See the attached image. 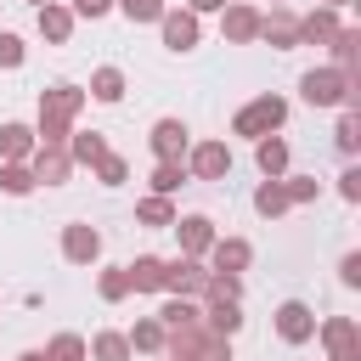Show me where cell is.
Returning a JSON list of instances; mask_svg holds the SVG:
<instances>
[{"mask_svg": "<svg viewBox=\"0 0 361 361\" xmlns=\"http://www.w3.org/2000/svg\"><path fill=\"white\" fill-rule=\"evenodd\" d=\"M85 102H90V96H85L79 85H51V90H39L34 141H39V147H68V135H73V124H79Z\"/></svg>", "mask_w": 361, "mask_h": 361, "instance_id": "6da1fadb", "label": "cell"}, {"mask_svg": "<svg viewBox=\"0 0 361 361\" xmlns=\"http://www.w3.org/2000/svg\"><path fill=\"white\" fill-rule=\"evenodd\" d=\"M299 96H305L310 107H355V113H361V79L338 73L333 62L305 68V73H299Z\"/></svg>", "mask_w": 361, "mask_h": 361, "instance_id": "7a4b0ae2", "label": "cell"}, {"mask_svg": "<svg viewBox=\"0 0 361 361\" xmlns=\"http://www.w3.org/2000/svg\"><path fill=\"white\" fill-rule=\"evenodd\" d=\"M282 124H288V96H276V90H259L254 102H243L231 113V135H248V141L282 135Z\"/></svg>", "mask_w": 361, "mask_h": 361, "instance_id": "3957f363", "label": "cell"}, {"mask_svg": "<svg viewBox=\"0 0 361 361\" xmlns=\"http://www.w3.org/2000/svg\"><path fill=\"white\" fill-rule=\"evenodd\" d=\"M203 288H209V265L203 259H186V254L164 259V293L169 299H203Z\"/></svg>", "mask_w": 361, "mask_h": 361, "instance_id": "277c9868", "label": "cell"}, {"mask_svg": "<svg viewBox=\"0 0 361 361\" xmlns=\"http://www.w3.org/2000/svg\"><path fill=\"white\" fill-rule=\"evenodd\" d=\"M158 34H164V51L186 56V51H197V39H203V17H192L186 6H169V11L158 17Z\"/></svg>", "mask_w": 361, "mask_h": 361, "instance_id": "5b68a950", "label": "cell"}, {"mask_svg": "<svg viewBox=\"0 0 361 361\" xmlns=\"http://www.w3.org/2000/svg\"><path fill=\"white\" fill-rule=\"evenodd\" d=\"M180 164H186L192 180H226L231 175V147L226 141H192Z\"/></svg>", "mask_w": 361, "mask_h": 361, "instance_id": "8992f818", "label": "cell"}, {"mask_svg": "<svg viewBox=\"0 0 361 361\" xmlns=\"http://www.w3.org/2000/svg\"><path fill=\"white\" fill-rule=\"evenodd\" d=\"M220 39H226V45H254V39H259V6L226 0V11H220Z\"/></svg>", "mask_w": 361, "mask_h": 361, "instance_id": "52a82bcc", "label": "cell"}, {"mask_svg": "<svg viewBox=\"0 0 361 361\" xmlns=\"http://www.w3.org/2000/svg\"><path fill=\"white\" fill-rule=\"evenodd\" d=\"M276 338L282 344H310L316 338V310L305 299H282L276 305Z\"/></svg>", "mask_w": 361, "mask_h": 361, "instance_id": "ba28073f", "label": "cell"}, {"mask_svg": "<svg viewBox=\"0 0 361 361\" xmlns=\"http://www.w3.org/2000/svg\"><path fill=\"white\" fill-rule=\"evenodd\" d=\"M259 39H265L271 51H293V45H299V11H293V6L259 11Z\"/></svg>", "mask_w": 361, "mask_h": 361, "instance_id": "9c48e42d", "label": "cell"}, {"mask_svg": "<svg viewBox=\"0 0 361 361\" xmlns=\"http://www.w3.org/2000/svg\"><path fill=\"white\" fill-rule=\"evenodd\" d=\"M147 147H152V158H186V147H192V130H186V118H152V130H147Z\"/></svg>", "mask_w": 361, "mask_h": 361, "instance_id": "30bf717a", "label": "cell"}, {"mask_svg": "<svg viewBox=\"0 0 361 361\" xmlns=\"http://www.w3.org/2000/svg\"><path fill=\"white\" fill-rule=\"evenodd\" d=\"M169 231L180 237V254H186V259H203V254L214 248V237H220L209 214H175V226H169Z\"/></svg>", "mask_w": 361, "mask_h": 361, "instance_id": "8fae6325", "label": "cell"}, {"mask_svg": "<svg viewBox=\"0 0 361 361\" xmlns=\"http://www.w3.org/2000/svg\"><path fill=\"white\" fill-rule=\"evenodd\" d=\"M62 259H68V265H96V259H102V231H96L90 220L62 226Z\"/></svg>", "mask_w": 361, "mask_h": 361, "instance_id": "7c38bea8", "label": "cell"}, {"mask_svg": "<svg viewBox=\"0 0 361 361\" xmlns=\"http://www.w3.org/2000/svg\"><path fill=\"white\" fill-rule=\"evenodd\" d=\"M28 169H34V186H68V180H73V158H68V147H34Z\"/></svg>", "mask_w": 361, "mask_h": 361, "instance_id": "4fadbf2b", "label": "cell"}, {"mask_svg": "<svg viewBox=\"0 0 361 361\" xmlns=\"http://www.w3.org/2000/svg\"><path fill=\"white\" fill-rule=\"evenodd\" d=\"M34 28H39V39H45V45H68V39H73V28H79V17H73L62 0H45V6L34 11Z\"/></svg>", "mask_w": 361, "mask_h": 361, "instance_id": "5bb4252c", "label": "cell"}, {"mask_svg": "<svg viewBox=\"0 0 361 361\" xmlns=\"http://www.w3.org/2000/svg\"><path fill=\"white\" fill-rule=\"evenodd\" d=\"M203 259H209V271H231V276H243V271L254 265V243H248V237H214V248H209Z\"/></svg>", "mask_w": 361, "mask_h": 361, "instance_id": "9a60e30c", "label": "cell"}, {"mask_svg": "<svg viewBox=\"0 0 361 361\" xmlns=\"http://www.w3.org/2000/svg\"><path fill=\"white\" fill-rule=\"evenodd\" d=\"M327 56H333V68H338V73H350V79H361V28H355V23H344V28L333 34V45H327Z\"/></svg>", "mask_w": 361, "mask_h": 361, "instance_id": "2e32d148", "label": "cell"}, {"mask_svg": "<svg viewBox=\"0 0 361 361\" xmlns=\"http://www.w3.org/2000/svg\"><path fill=\"white\" fill-rule=\"evenodd\" d=\"M34 124H17V118H6L0 124V164H28L34 158Z\"/></svg>", "mask_w": 361, "mask_h": 361, "instance_id": "e0dca14e", "label": "cell"}, {"mask_svg": "<svg viewBox=\"0 0 361 361\" xmlns=\"http://www.w3.org/2000/svg\"><path fill=\"white\" fill-rule=\"evenodd\" d=\"M344 28V17L338 11H327V6H316V11H305L299 17V45H333V34Z\"/></svg>", "mask_w": 361, "mask_h": 361, "instance_id": "ac0fdd59", "label": "cell"}, {"mask_svg": "<svg viewBox=\"0 0 361 361\" xmlns=\"http://www.w3.org/2000/svg\"><path fill=\"white\" fill-rule=\"evenodd\" d=\"M107 152H113V147H107L102 130H73V135H68V158H73V169H96Z\"/></svg>", "mask_w": 361, "mask_h": 361, "instance_id": "d6986e66", "label": "cell"}, {"mask_svg": "<svg viewBox=\"0 0 361 361\" xmlns=\"http://www.w3.org/2000/svg\"><path fill=\"white\" fill-rule=\"evenodd\" d=\"M316 338H322L327 355H333V350H350V344H361V322H355V316H322V322H316Z\"/></svg>", "mask_w": 361, "mask_h": 361, "instance_id": "ffe728a7", "label": "cell"}, {"mask_svg": "<svg viewBox=\"0 0 361 361\" xmlns=\"http://www.w3.org/2000/svg\"><path fill=\"white\" fill-rule=\"evenodd\" d=\"M124 90H130V79H124V68H113V62H102L96 73H90V102H102V107H113V102H124Z\"/></svg>", "mask_w": 361, "mask_h": 361, "instance_id": "44dd1931", "label": "cell"}, {"mask_svg": "<svg viewBox=\"0 0 361 361\" xmlns=\"http://www.w3.org/2000/svg\"><path fill=\"white\" fill-rule=\"evenodd\" d=\"M124 276H130V293H164V259L158 254H135L124 265Z\"/></svg>", "mask_w": 361, "mask_h": 361, "instance_id": "7402d4cb", "label": "cell"}, {"mask_svg": "<svg viewBox=\"0 0 361 361\" xmlns=\"http://www.w3.org/2000/svg\"><path fill=\"white\" fill-rule=\"evenodd\" d=\"M124 338H130V355H152V361H158L169 333H164V322H158V316H135V327H130Z\"/></svg>", "mask_w": 361, "mask_h": 361, "instance_id": "603a6c76", "label": "cell"}, {"mask_svg": "<svg viewBox=\"0 0 361 361\" xmlns=\"http://www.w3.org/2000/svg\"><path fill=\"white\" fill-rule=\"evenodd\" d=\"M254 164H259L265 180H282V175H288V141H282V135H259V141H254Z\"/></svg>", "mask_w": 361, "mask_h": 361, "instance_id": "cb8c5ba5", "label": "cell"}, {"mask_svg": "<svg viewBox=\"0 0 361 361\" xmlns=\"http://www.w3.org/2000/svg\"><path fill=\"white\" fill-rule=\"evenodd\" d=\"M85 355H90V361H135V355H130V338H124L118 327L90 333V338H85Z\"/></svg>", "mask_w": 361, "mask_h": 361, "instance_id": "d4e9b609", "label": "cell"}, {"mask_svg": "<svg viewBox=\"0 0 361 361\" xmlns=\"http://www.w3.org/2000/svg\"><path fill=\"white\" fill-rule=\"evenodd\" d=\"M175 214H180V209H175V197H152V192H147V197L135 203V226H147V231H169V226H175Z\"/></svg>", "mask_w": 361, "mask_h": 361, "instance_id": "484cf974", "label": "cell"}, {"mask_svg": "<svg viewBox=\"0 0 361 361\" xmlns=\"http://www.w3.org/2000/svg\"><path fill=\"white\" fill-rule=\"evenodd\" d=\"M203 327H209L214 338H237V333H243V305H237V299H226V305H203Z\"/></svg>", "mask_w": 361, "mask_h": 361, "instance_id": "4316f807", "label": "cell"}, {"mask_svg": "<svg viewBox=\"0 0 361 361\" xmlns=\"http://www.w3.org/2000/svg\"><path fill=\"white\" fill-rule=\"evenodd\" d=\"M158 322H164V333H175V327H197V322H203V305H197V299H169V293H164Z\"/></svg>", "mask_w": 361, "mask_h": 361, "instance_id": "83f0119b", "label": "cell"}, {"mask_svg": "<svg viewBox=\"0 0 361 361\" xmlns=\"http://www.w3.org/2000/svg\"><path fill=\"white\" fill-rule=\"evenodd\" d=\"M186 180H192L186 164H175V158H158V164H152V197H175Z\"/></svg>", "mask_w": 361, "mask_h": 361, "instance_id": "f1b7e54d", "label": "cell"}, {"mask_svg": "<svg viewBox=\"0 0 361 361\" xmlns=\"http://www.w3.org/2000/svg\"><path fill=\"white\" fill-rule=\"evenodd\" d=\"M293 203H288V192H282V180H259L254 186V214H265V220H282Z\"/></svg>", "mask_w": 361, "mask_h": 361, "instance_id": "f546056e", "label": "cell"}, {"mask_svg": "<svg viewBox=\"0 0 361 361\" xmlns=\"http://www.w3.org/2000/svg\"><path fill=\"white\" fill-rule=\"evenodd\" d=\"M333 147H338L344 158H355V152H361V113H355V107H338V130H333Z\"/></svg>", "mask_w": 361, "mask_h": 361, "instance_id": "4dcf8cb0", "label": "cell"}, {"mask_svg": "<svg viewBox=\"0 0 361 361\" xmlns=\"http://www.w3.org/2000/svg\"><path fill=\"white\" fill-rule=\"evenodd\" d=\"M96 293H102V305L130 299V276H124V265H102V271H96Z\"/></svg>", "mask_w": 361, "mask_h": 361, "instance_id": "1f68e13d", "label": "cell"}, {"mask_svg": "<svg viewBox=\"0 0 361 361\" xmlns=\"http://www.w3.org/2000/svg\"><path fill=\"white\" fill-rule=\"evenodd\" d=\"M39 355H45V361H90V355H85V338H79V333H51V344H45Z\"/></svg>", "mask_w": 361, "mask_h": 361, "instance_id": "d6a6232c", "label": "cell"}, {"mask_svg": "<svg viewBox=\"0 0 361 361\" xmlns=\"http://www.w3.org/2000/svg\"><path fill=\"white\" fill-rule=\"evenodd\" d=\"M282 192H288L293 209H305V203L322 197V180H316V175H282Z\"/></svg>", "mask_w": 361, "mask_h": 361, "instance_id": "836d02e7", "label": "cell"}, {"mask_svg": "<svg viewBox=\"0 0 361 361\" xmlns=\"http://www.w3.org/2000/svg\"><path fill=\"white\" fill-rule=\"evenodd\" d=\"M203 299H209V305L243 299V276H231V271H209V288H203Z\"/></svg>", "mask_w": 361, "mask_h": 361, "instance_id": "e575fe53", "label": "cell"}, {"mask_svg": "<svg viewBox=\"0 0 361 361\" xmlns=\"http://www.w3.org/2000/svg\"><path fill=\"white\" fill-rule=\"evenodd\" d=\"M0 192L6 197H28L34 192V169L28 164H0Z\"/></svg>", "mask_w": 361, "mask_h": 361, "instance_id": "d590c367", "label": "cell"}, {"mask_svg": "<svg viewBox=\"0 0 361 361\" xmlns=\"http://www.w3.org/2000/svg\"><path fill=\"white\" fill-rule=\"evenodd\" d=\"M113 11H124L130 23H158L169 11V0H113Z\"/></svg>", "mask_w": 361, "mask_h": 361, "instance_id": "8d00e7d4", "label": "cell"}, {"mask_svg": "<svg viewBox=\"0 0 361 361\" xmlns=\"http://www.w3.org/2000/svg\"><path fill=\"white\" fill-rule=\"evenodd\" d=\"M90 175H96V180H102V186H124V180H130V164H124V158H118V152H107V158H102V164H96V169H90Z\"/></svg>", "mask_w": 361, "mask_h": 361, "instance_id": "74e56055", "label": "cell"}, {"mask_svg": "<svg viewBox=\"0 0 361 361\" xmlns=\"http://www.w3.org/2000/svg\"><path fill=\"white\" fill-rule=\"evenodd\" d=\"M23 56H28V45H23V34H11V28H0V68H23Z\"/></svg>", "mask_w": 361, "mask_h": 361, "instance_id": "f35d334b", "label": "cell"}, {"mask_svg": "<svg viewBox=\"0 0 361 361\" xmlns=\"http://www.w3.org/2000/svg\"><path fill=\"white\" fill-rule=\"evenodd\" d=\"M338 197H344V203H361V164H344V175H338Z\"/></svg>", "mask_w": 361, "mask_h": 361, "instance_id": "ab89813d", "label": "cell"}, {"mask_svg": "<svg viewBox=\"0 0 361 361\" xmlns=\"http://www.w3.org/2000/svg\"><path fill=\"white\" fill-rule=\"evenodd\" d=\"M338 282H344V288H361V248H350V254L338 259Z\"/></svg>", "mask_w": 361, "mask_h": 361, "instance_id": "60d3db41", "label": "cell"}, {"mask_svg": "<svg viewBox=\"0 0 361 361\" xmlns=\"http://www.w3.org/2000/svg\"><path fill=\"white\" fill-rule=\"evenodd\" d=\"M68 11H73V17H90V23H96V17H107V11H113V0H68Z\"/></svg>", "mask_w": 361, "mask_h": 361, "instance_id": "b9f144b4", "label": "cell"}, {"mask_svg": "<svg viewBox=\"0 0 361 361\" xmlns=\"http://www.w3.org/2000/svg\"><path fill=\"white\" fill-rule=\"evenodd\" d=\"M186 11L192 17H214V11H226V0H186Z\"/></svg>", "mask_w": 361, "mask_h": 361, "instance_id": "7bdbcfd3", "label": "cell"}, {"mask_svg": "<svg viewBox=\"0 0 361 361\" xmlns=\"http://www.w3.org/2000/svg\"><path fill=\"white\" fill-rule=\"evenodd\" d=\"M327 361H361V344H350V350H333Z\"/></svg>", "mask_w": 361, "mask_h": 361, "instance_id": "ee69618b", "label": "cell"}, {"mask_svg": "<svg viewBox=\"0 0 361 361\" xmlns=\"http://www.w3.org/2000/svg\"><path fill=\"white\" fill-rule=\"evenodd\" d=\"M322 6H327V11H344V6H355V0H322Z\"/></svg>", "mask_w": 361, "mask_h": 361, "instance_id": "f6af8a7d", "label": "cell"}, {"mask_svg": "<svg viewBox=\"0 0 361 361\" xmlns=\"http://www.w3.org/2000/svg\"><path fill=\"white\" fill-rule=\"evenodd\" d=\"M17 361H45V355H39V350H23V355H17Z\"/></svg>", "mask_w": 361, "mask_h": 361, "instance_id": "bcb514c9", "label": "cell"}, {"mask_svg": "<svg viewBox=\"0 0 361 361\" xmlns=\"http://www.w3.org/2000/svg\"><path fill=\"white\" fill-rule=\"evenodd\" d=\"M23 6H34V11H39V6H45V0H23Z\"/></svg>", "mask_w": 361, "mask_h": 361, "instance_id": "7dc6e473", "label": "cell"}, {"mask_svg": "<svg viewBox=\"0 0 361 361\" xmlns=\"http://www.w3.org/2000/svg\"><path fill=\"white\" fill-rule=\"evenodd\" d=\"M271 6H288V0H271Z\"/></svg>", "mask_w": 361, "mask_h": 361, "instance_id": "c3c4849f", "label": "cell"}, {"mask_svg": "<svg viewBox=\"0 0 361 361\" xmlns=\"http://www.w3.org/2000/svg\"><path fill=\"white\" fill-rule=\"evenodd\" d=\"M158 361H164V355H158Z\"/></svg>", "mask_w": 361, "mask_h": 361, "instance_id": "681fc988", "label": "cell"}]
</instances>
